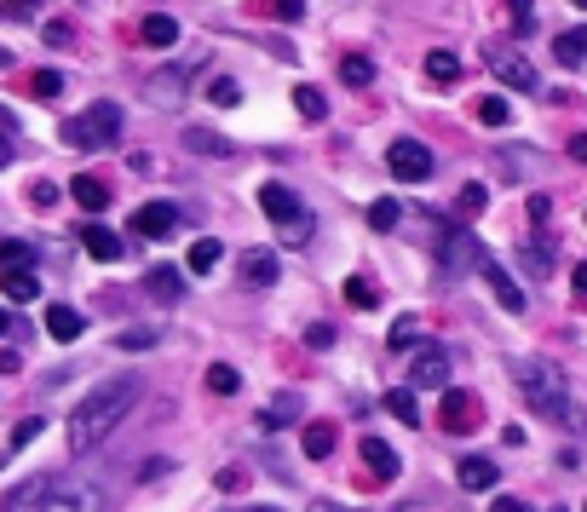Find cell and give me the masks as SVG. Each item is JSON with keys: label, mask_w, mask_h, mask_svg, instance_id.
Listing matches in <instances>:
<instances>
[{"label": "cell", "mask_w": 587, "mask_h": 512, "mask_svg": "<svg viewBox=\"0 0 587 512\" xmlns=\"http://www.w3.org/2000/svg\"><path fill=\"white\" fill-rule=\"evenodd\" d=\"M139 392H144V386L133 380V374L98 380L93 392L75 403V415H70V449H75V455H87V449H98V443H110V432H116L127 415H133Z\"/></svg>", "instance_id": "1"}, {"label": "cell", "mask_w": 587, "mask_h": 512, "mask_svg": "<svg viewBox=\"0 0 587 512\" xmlns=\"http://www.w3.org/2000/svg\"><path fill=\"white\" fill-rule=\"evenodd\" d=\"M518 392H524V403H530L536 415L553 420V426L582 432V409L570 403V380H564L547 357H524V363H518Z\"/></svg>", "instance_id": "2"}, {"label": "cell", "mask_w": 587, "mask_h": 512, "mask_svg": "<svg viewBox=\"0 0 587 512\" xmlns=\"http://www.w3.org/2000/svg\"><path fill=\"white\" fill-rule=\"evenodd\" d=\"M116 139H121V104H93L87 116L64 121V144H75V150H104Z\"/></svg>", "instance_id": "3"}, {"label": "cell", "mask_w": 587, "mask_h": 512, "mask_svg": "<svg viewBox=\"0 0 587 512\" xmlns=\"http://www.w3.org/2000/svg\"><path fill=\"white\" fill-rule=\"evenodd\" d=\"M386 167H392V179H403V185H421V179H432V150L421 139H398L386 150Z\"/></svg>", "instance_id": "4"}, {"label": "cell", "mask_w": 587, "mask_h": 512, "mask_svg": "<svg viewBox=\"0 0 587 512\" xmlns=\"http://www.w3.org/2000/svg\"><path fill=\"white\" fill-rule=\"evenodd\" d=\"M449 369H455V363H449L444 346H421L415 357H409V392H415V386H421V392H444Z\"/></svg>", "instance_id": "5"}, {"label": "cell", "mask_w": 587, "mask_h": 512, "mask_svg": "<svg viewBox=\"0 0 587 512\" xmlns=\"http://www.w3.org/2000/svg\"><path fill=\"white\" fill-rule=\"evenodd\" d=\"M35 512H104V489L98 484H58L41 495Z\"/></svg>", "instance_id": "6"}, {"label": "cell", "mask_w": 587, "mask_h": 512, "mask_svg": "<svg viewBox=\"0 0 587 512\" xmlns=\"http://www.w3.org/2000/svg\"><path fill=\"white\" fill-rule=\"evenodd\" d=\"M478 259H484V248H478V236H472V231H449L444 242H438V265H444V271H455V277H461V271H472Z\"/></svg>", "instance_id": "7"}, {"label": "cell", "mask_w": 587, "mask_h": 512, "mask_svg": "<svg viewBox=\"0 0 587 512\" xmlns=\"http://www.w3.org/2000/svg\"><path fill=\"white\" fill-rule=\"evenodd\" d=\"M490 70H495V81H507L513 93H536V87H541L536 64H530V58H518V52H495Z\"/></svg>", "instance_id": "8"}, {"label": "cell", "mask_w": 587, "mask_h": 512, "mask_svg": "<svg viewBox=\"0 0 587 512\" xmlns=\"http://www.w3.org/2000/svg\"><path fill=\"white\" fill-rule=\"evenodd\" d=\"M259 213H265V219H277V225H300V219H306L300 196H294L288 185H265V190H259Z\"/></svg>", "instance_id": "9"}, {"label": "cell", "mask_w": 587, "mask_h": 512, "mask_svg": "<svg viewBox=\"0 0 587 512\" xmlns=\"http://www.w3.org/2000/svg\"><path fill=\"white\" fill-rule=\"evenodd\" d=\"M478 397L472 392H444V432H478Z\"/></svg>", "instance_id": "10"}, {"label": "cell", "mask_w": 587, "mask_h": 512, "mask_svg": "<svg viewBox=\"0 0 587 512\" xmlns=\"http://www.w3.org/2000/svg\"><path fill=\"white\" fill-rule=\"evenodd\" d=\"M306 415V403H300V392H277L265 409H259V426L265 432H282V426H294V420Z\"/></svg>", "instance_id": "11"}, {"label": "cell", "mask_w": 587, "mask_h": 512, "mask_svg": "<svg viewBox=\"0 0 587 512\" xmlns=\"http://www.w3.org/2000/svg\"><path fill=\"white\" fill-rule=\"evenodd\" d=\"M363 466L375 472L380 484H392V478H398V472H403L398 449H392V443H386V438H363Z\"/></svg>", "instance_id": "12"}, {"label": "cell", "mask_w": 587, "mask_h": 512, "mask_svg": "<svg viewBox=\"0 0 587 512\" xmlns=\"http://www.w3.org/2000/svg\"><path fill=\"white\" fill-rule=\"evenodd\" d=\"M173 225H179V208H173V202H144V208L133 213V231L139 236H167Z\"/></svg>", "instance_id": "13"}, {"label": "cell", "mask_w": 587, "mask_h": 512, "mask_svg": "<svg viewBox=\"0 0 587 512\" xmlns=\"http://www.w3.org/2000/svg\"><path fill=\"white\" fill-rule=\"evenodd\" d=\"M277 254L271 248H254V254H242V288H271L277 282Z\"/></svg>", "instance_id": "14"}, {"label": "cell", "mask_w": 587, "mask_h": 512, "mask_svg": "<svg viewBox=\"0 0 587 512\" xmlns=\"http://www.w3.org/2000/svg\"><path fill=\"white\" fill-rule=\"evenodd\" d=\"M478 271L490 277V288H495V300H501V311H524V294H518V282L507 277V271H501V265H495L490 254L478 259Z\"/></svg>", "instance_id": "15"}, {"label": "cell", "mask_w": 587, "mask_h": 512, "mask_svg": "<svg viewBox=\"0 0 587 512\" xmlns=\"http://www.w3.org/2000/svg\"><path fill=\"white\" fill-rule=\"evenodd\" d=\"M455 478H461V489H472V495H478V489H495V484H501L495 461H484V455H467V461L455 466Z\"/></svg>", "instance_id": "16"}, {"label": "cell", "mask_w": 587, "mask_h": 512, "mask_svg": "<svg viewBox=\"0 0 587 512\" xmlns=\"http://www.w3.org/2000/svg\"><path fill=\"white\" fill-rule=\"evenodd\" d=\"M47 334L70 346V340H81V334H87V323H81V311H75V305H47Z\"/></svg>", "instance_id": "17"}, {"label": "cell", "mask_w": 587, "mask_h": 512, "mask_svg": "<svg viewBox=\"0 0 587 512\" xmlns=\"http://www.w3.org/2000/svg\"><path fill=\"white\" fill-rule=\"evenodd\" d=\"M81 248H87L93 259H104V265H116L121 259V236L104 231V225H87V231H81Z\"/></svg>", "instance_id": "18"}, {"label": "cell", "mask_w": 587, "mask_h": 512, "mask_svg": "<svg viewBox=\"0 0 587 512\" xmlns=\"http://www.w3.org/2000/svg\"><path fill=\"white\" fill-rule=\"evenodd\" d=\"M0 294L12 305H29V300H41V277H35V271H6V277H0Z\"/></svg>", "instance_id": "19"}, {"label": "cell", "mask_w": 587, "mask_h": 512, "mask_svg": "<svg viewBox=\"0 0 587 512\" xmlns=\"http://www.w3.org/2000/svg\"><path fill=\"white\" fill-rule=\"evenodd\" d=\"M139 35H144V47H173L179 41V18H167V12H150L139 24Z\"/></svg>", "instance_id": "20"}, {"label": "cell", "mask_w": 587, "mask_h": 512, "mask_svg": "<svg viewBox=\"0 0 587 512\" xmlns=\"http://www.w3.org/2000/svg\"><path fill=\"white\" fill-rule=\"evenodd\" d=\"M70 196H75V202H81L87 213H104V208H110V190H104V179H93V173H81V179L70 185Z\"/></svg>", "instance_id": "21"}, {"label": "cell", "mask_w": 587, "mask_h": 512, "mask_svg": "<svg viewBox=\"0 0 587 512\" xmlns=\"http://www.w3.org/2000/svg\"><path fill=\"white\" fill-rule=\"evenodd\" d=\"M144 288H150V300H162V305L185 294V288H179V271H173V265H156V271L144 277Z\"/></svg>", "instance_id": "22"}, {"label": "cell", "mask_w": 587, "mask_h": 512, "mask_svg": "<svg viewBox=\"0 0 587 512\" xmlns=\"http://www.w3.org/2000/svg\"><path fill=\"white\" fill-rule=\"evenodd\" d=\"M553 58H559L564 70H570V64H582V58H587V29H564L559 41H553Z\"/></svg>", "instance_id": "23"}, {"label": "cell", "mask_w": 587, "mask_h": 512, "mask_svg": "<svg viewBox=\"0 0 587 512\" xmlns=\"http://www.w3.org/2000/svg\"><path fill=\"white\" fill-rule=\"evenodd\" d=\"M426 75H432L438 87H455V81H461V58H455V52H426Z\"/></svg>", "instance_id": "24"}, {"label": "cell", "mask_w": 587, "mask_h": 512, "mask_svg": "<svg viewBox=\"0 0 587 512\" xmlns=\"http://www.w3.org/2000/svg\"><path fill=\"white\" fill-rule=\"evenodd\" d=\"M478 121H484V127H507V121H513V104L501 93H484L478 98Z\"/></svg>", "instance_id": "25"}, {"label": "cell", "mask_w": 587, "mask_h": 512, "mask_svg": "<svg viewBox=\"0 0 587 512\" xmlns=\"http://www.w3.org/2000/svg\"><path fill=\"white\" fill-rule=\"evenodd\" d=\"M386 409H392L403 426H415V420H421V403H415V392H409V386H392V392H386Z\"/></svg>", "instance_id": "26"}, {"label": "cell", "mask_w": 587, "mask_h": 512, "mask_svg": "<svg viewBox=\"0 0 587 512\" xmlns=\"http://www.w3.org/2000/svg\"><path fill=\"white\" fill-rule=\"evenodd\" d=\"M29 259H35L29 242H18V236H6V242H0V271H29Z\"/></svg>", "instance_id": "27"}, {"label": "cell", "mask_w": 587, "mask_h": 512, "mask_svg": "<svg viewBox=\"0 0 587 512\" xmlns=\"http://www.w3.org/2000/svg\"><path fill=\"white\" fill-rule=\"evenodd\" d=\"M346 305H352V311H375V305H380V288L369 277H352V282H346Z\"/></svg>", "instance_id": "28"}, {"label": "cell", "mask_w": 587, "mask_h": 512, "mask_svg": "<svg viewBox=\"0 0 587 512\" xmlns=\"http://www.w3.org/2000/svg\"><path fill=\"white\" fill-rule=\"evenodd\" d=\"M208 392H219V397H236V392H242V374H236L231 363H208Z\"/></svg>", "instance_id": "29"}, {"label": "cell", "mask_w": 587, "mask_h": 512, "mask_svg": "<svg viewBox=\"0 0 587 512\" xmlns=\"http://www.w3.org/2000/svg\"><path fill=\"white\" fill-rule=\"evenodd\" d=\"M340 81H346V87H369V81H375V58H363V52H352V58L340 64Z\"/></svg>", "instance_id": "30"}, {"label": "cell", "mask_w": 587, "mask_h": 512, "mask_svg": "<svg viewBox=\"0 0 587 512\" xmlns=\"http://www.w3.org/2000/svg\"><path fill=\"white\" fill-rule=\"evenodd\" d=\"M294 110H300L306 121H323L329 116V98L317 93V87H294Z\"/></svg>", "instance_id": "31"}, {"label": "cell", "mask_w": 587, "mask_h": 512, "mask_svg": "<svg viewBox=\"0 0 587 512\" xmlns=\"http://www.w3.org/2000/svg\"><path fill=\"white\" fill-rule=\"evenodd\" d=\"M306 455H311V461H323V455H334V426H323V420H311V426H306Z\"/></svg>", "instance_id": "32"}, {"label": "cell", "mask_w": 587, "mask_h": 512, "mask_svg": "<svg viewBox=\"0 0 587 512\" xmlns=\"http://www.w3.org/2000/svg\"><path fill=\"white\" fill-rule=\"evenodd\" d=\"M524 259H530L536 277H547V271H553V242H547V236H530V242H524Z\"/></svg>", "instance_id": "33"}, {"label": "cell", "mask_w": 587, "mask_h": 512, "mask_svg": "<svg viewBox=\"0 0 587 512\" xmlns=\"http://www.w3.org/2000/svg\"><path fill=\"white\" fill-rule=\"evenodd\" d=\"M179 93H185V70H167V75L150 81V98H156V104H173Z\"/></svg>", "instance_id": "34"}, {"label": "cell", "mask_w": 587, "mask_h": 512, "mask_svg": "<svg viewBox=\"0 0 587 512\" xmlns=\"http://www.w3.org/2000/svg\"><path fill=\"white\" fill-rule=\"evenodd\" d=\"M386 346H392V351L421 346V323H415V317H398V323H392V334H386Z\"/></svg>", "instance_id": "35"}, {"label": "cell", "mask_w": 587, "mask_h": 512, "mask_svg": "<svg viewBox=\"0 0 587 512\" xmlns=\"http://www.w3.org/2000/svg\"><path fill=\"white\" fill-rule=\"evenodd\" d=\"M185 144H196L202 156H231V144H225V139H213L208 127H190V133H185Z\"/></svg>", "instance_id": "36"}, {"label": "cell", "mask_w": 587, "mask_h": 512, "mask_svg": "<svg viewBox=\"0 0 587 512\" xmlns=\"http://www.w3.org/2000/svg\"><path fill=\"white\" fill-rule=\"evenodd\" d=\"M398 219H403V208H398V202H392V196H380L375 208H369V225H375V231H392Z\"/></svg>", "instance_id": "37"}, {"label": "cell", "mask_w": 587, "mask_h": 512, "mask_svg": "<svg viewBox=\"0 0 587 512\" xmlns=\"http://www.w3.org/2000/svg\"><path fill=\"white\" fill-rule=\"evenodd\" d=\"M213 265H219V242H196V248H190V271L202 277V271H213Z\"/></svg>", "instance_id": "38"}, {"label": "cell", "mask_w": 587, "mask_h": 512, "mask_svg": "<svg viewBox=\"0 0 587 512\" xmlns=\"http://www.w3.org/2000/svg\"><path fill=\"white\" fill-rule=\"evenodd\" d=\"M41 426H47L41 415H24V420H18V432H12V449H6V455H18L24 443H35V432H41Z\"/></svg>", "instance_id": "39"}, {"label": "cell", "mask_w": 587, "mask_h": 512, "mask_svg": "<svg viewBox=\"0 0 587 512\" xmlns=\"http://www.w3.org/2000/svg\"><path fill=\"white\" fill-rule=\"evenodd\" d=\"M29 87H35V98H58V93H64V75H58V70H35Z\"/></svg>", "instance_id": "40"}, {"label": "cell", "mask_w": 587, "mask_h": 512, "mask_svg": "<svg viewBox=\"0 0 587 512\" xmlns=\"http://www.w3.org/2000/svg\"><path fill=\"white\" fill-rule=\"evenodd\" d=\"M271 18L277 24H300L306 18V0H271Z\"/></svg>", "instance_id": "41"}, {"label": "cell", "mask_w": 587, "mask_h": 512, "mask_svg": "<svg viewBox=\"0 0 587 512\" xmlns=\"http://www.w3.org/2000/svg\"><path fill=\"white\" fill-rule=\"evenodd\" d=\"M121 351H150L156 346V328H133V334H116Z\"/></svg>", "instance_id": "42"}, {"label": "cell", "mask_w": 587, "mask_h": 512, "mask_svg": "<svg viewBox=\"0 0 587 512\" xmlns=\"http://www.w3.org/2000/svg\"><path fill=\"white\" fill-rule=\"evenodd\" d=\"M484 202H490V190H484V185H467V190H461V213H484Z\"/></svg>", "instance_id": "43"}, {"label": "cell", "mask_w": 587, "mask_h": 512, "mask_svg": "<svg viewBox=\"0 0 587 512\" xmlns=\"http://www.w3.org/2000/svg\"><path fill=\"white\" fill-rule=\"evenodd\" d=\"M306 346L329 351V346H334V323H311V328H306Z\"/></svg>", "instance_id": "44"}, {"label": "cell", "mask_w": 587, "mask_h": 512, "mask_svg": "<svg viewBox=\"0 0 587 512\" xmlns=\"http://www.w3.org/2000/svg\"><path fill=\"white\" fill-rule=\"evenodd\" d=\"M52 202H58V190H52L47 179H35V185H29V208H52Z\"/></svg>", "instance_id": "45"}, {"label": "cell", "mask_w": 587, "mask_h": 512, "mask_svg": "<svg viewBox=\"0 0 587 512\" xmlns=\"http://www.w3.org/2000/svg\"><path fill=\"white\" fill-rule=\"evenodd\" d=\"M236 98H242V87H236V81H213V104H225V110H231Z\"/></svg>", "instance_id": "46"}, {"label": "cell", "mask_w": 587, "mask_h": 512, "mask_svg": "<svg viewBox=\"0 0 587 512\" xmlns=\"http://www.w3.org/2000/svg\"><path fill=\"white\" fill-rule=\"evenodd\" d=\"M513 24H518V29H536V12H530V0H513Z\"/></svg>", "instance_id": "47"}, {"label": "cell", "mask_w": 587, "mask_h": 512, "mask_svg": "<svg viewBox=\"0 0 587 512\" xmlns=\"http://www.w3.org/2000/svg\"><path fill=\"white\" fill-rule=\"evenodd\" d=\"M248 484V472H242V466H225V472H219V489H242Z\"/></svg>", "instance_id": "48"}, {"label": "cell", "mask_w": 587, "mask_h": 512, "mask_svg": "<svg viewBox=\"0 0 587 512\" xmlns=\"http://www.w3.org/2000/svg\"><path fill=\"white\" fill-rule=\"evenodd\" d=\"M547 213H553V202H547V196H530V219H536V225H547Z\"/></svg>", "instance_id": "49"}, {"label": "cell", "mask_w": 587, "mask_h": 512, "mask_svg": "<svg viewBox=\"0 0 587 512\" xmlns=\"http://www.w3.org/2000/svg\"><path fill=\"white\" fill-rule=\"evenodd\" d=\"M490 512H530V507H524V501H513V495H495Z\"/></svg>", "instance_id": "50"}, {"label": "cell", "mask_w": 587, "mask_h": 512, "mask_svg": "<svg viewBox=\"0 0 587 512\" xmlns=\"http://www.w3.org/2000/svg\"><path fill=\"white\" fill-rule=\"evenodd\" d=\"M35 12V0H6V18H29Z\"/></svg>", "instance_id": "51"}, {"label": "cell", "mask_w": 587, "mask_h": 512, "mask_svg": "<svg viewBox=\"0 0 587 512\" xmlns=\"http://www.w3.org/2000/svg\"><path fill=\"white\" fill-rule=\"evenodd\" d=\"M570 156H576V162L587 167V133H576V139H570Z\"/></svg>", "instance_id": "52"}, {"label": "cell", "mask_w": 587, "mask_h": 512, "mask_svg": "<svg viewBox=\"0 0 587 512\" xmlns=\"http://www.w3.org/2000/svg\"><path fill=\"white\" fill-rule=\"evenodd\" d=\"M0 167H12V139L0 133Z\"/></svg>", "instance_id": "53"}, {"label": "cell", "mask_w": 587, "mask_h": 512, "mask_svg": "<svg viewBox=\"0 0 587 512\" xmlns=\"http://www.w3.org/2000/svg\"><path fill=\"white\" fill-rule=\"evenodd\" d=\"M576 294H587V265H576Z\"/></svg>", "instance_id": "54"}, {"label": "cell", "mask_w": 587, "mask_h": 512, "mask_svg": "<svg viewBox=\"0 0 587 512\" xmlns=\"http://www.w3.org/2000/svg\"><path fill=\"white\" fill-rule=\"evenodd\" d=\"M0 334H12V311L6 305H0Z\"/></svg>", "instance_id": "55"}, {"label": "cell", "mask_w": 587, "mask_h": 512, "mask_svg": "<svg viewBox=\"0 0 587 512\" xmlns=\"http://www.w3.org/2000/svg\"><path fill=\"white\" fill-rule=\"evenodd\" d=\"M311 512H346V507H334V501H317V507H311Z\"/></svg>", "instance_id": "56"}, {"label": "cell", "mask_w": 587, "mask_h": 512, "mask_svg": "<svg viewBox=\"0 0 587 512\" xmlns=\"http://www.w3.org/2000/svg\"><path fill=\"white\" fill-rule=\"evenodd\" d=\"M6 127H12V116H6V110H0V133H6Z\"/></svg>", "instance_id": "57"}, {"label": "cell", "mask_w": 587, "mask_h": 512, "mask_svg": "<svg viewBox=\"0 0 587 512\" xmlns=\"http://www.w3.org/2000/svg\"><path fill=\"white\" fill-rule=\"evenodd\" d=\"M576 6H587V0H576Z\"/></svg>", "instance_id": "58"}, {"label": "cell", "mask_w": 587, "mask_h": 512, "mask_svg": "<svg viewBox=\"0 0 587 512\" xmlns=\"http://www.w3.org/2000/svg\"><path fill=\"white\" fill-rule=\"evenodd\" d=\"M559 512H570V507H559Z\"/></svg>", "instance_id": "59"}]
</instances>
